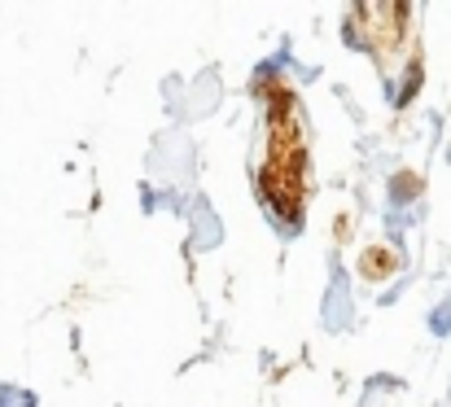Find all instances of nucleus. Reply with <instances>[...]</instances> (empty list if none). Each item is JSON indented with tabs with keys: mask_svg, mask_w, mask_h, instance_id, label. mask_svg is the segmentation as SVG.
<instances>
[{
	"mask_svg": "<svg viewBox=\"0 0 451 407\" xmlns=\"http://www.w3.org/2000/svg\"><path fill=\"white\" fill-rule=\"evenodd\" d=\"M263 197L272 201V210L280 219H298L302 206V145H298V127H294V97H276L267 114V158L258 171Z\"/></svg>",
	"mask_w": 451,
	"mask_h": 407,
	"instance_id": "nucleus-1",
	"label": "nucleus"
}]
</instances>
